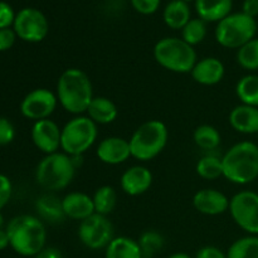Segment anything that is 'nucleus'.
Masks as SVG:
<instances>
[{"instance_id": "nucleus-34", "label": "nucleus", "mask_w": 258, "mask_h": 258, "mask_svg": "<svg viewBox=\"0 0 258 258\" xmlns=\"http://www.w3.org/2000/svg\"><path fill=\"white\" fill-rule=\"evenodd\" d=\"M131 4L135 8L136 12L141 14H153L159 9L160 0H131Z\"/></svg>"}, {"instance_id": "nucleus-29", "label": "nucleus", "mask_w": 258, "mask_h": 258, "mask_svg": "<svg viewBox=\"0 0 258 258\" xmlns=\"http://www.w3.org/2000/svg\"><path fill=\"white\" fill-rule=\"evenodd\" d=\"M228 258H258V237L247 236L234 241L227 252Z\"/></svg>"}, {"instance_id": "nucleus-36", "label": "nucleus", "mask_w": 258, "mask_h": 258, "mask_svg": "<svg viewBox=\"0 0 258 258\" xmlns=\"http://www.w3.org/2000/svg\"><path fill=\"white\" fill-rule=\"evenodd\" d=\"M13 186L10 179L8 176L0 174V209L4 208L8 204V202L10 201Z\"/></svg>"}, {"instance_id": "nucleus-40", "label": "nucleus", "mask_w": 258, "mask_h": 258, "mask_svg": "<svg viewBox=\"0 0 258 258\" xmlns=\"http://www.w3.org/2000/svg\"><path fill=\"white\" fill-rule=\"evenodd\" d=\"M35 258H63L62 252L54 247H47L35 256Z\"/></svg>"}, {"instance_id": "nucleus-35", "label": "nucleus", "mask_w": 258, "mask_h": 258, "mask_svg": "<svg viewBox=\"0 0 258 258\" xmlns=\"http://www.w3.org/2000/svg\"><path fill=\"white\" fill-rule=\"evenodd\" d=\"M15 14L13 8L8 3L0 2V29L9 28L10 25L14 24Z\"/></svg>"}, {"instance_id": "nucleus-10", "label": "nucleus", "mask_w": 258, "mask_h": 258, "mask_svg": "<svg viewBox=\"0 0 258 258\" xmlns=\"http://www.w3.org/2000/svg\"><path fill=\"white\" fill-rule=\"evenodd\" d=\"M78 238L90 249L106 248L112 241L113 226L107 216L93 213L88 218L80 222Z\"/></svg>"}, {"instance_id": "nucleus-42", "label": "nucleus", "mask_w": 258, "mask_h": 258, "mask_svg": "<svg viewBox=\"0 0 258 258\" xmlns=\"http://www.w3.org/2000/svg\"><path fill=\"white\" fill-rule=\"evenodd\" d=\"M168 258H191V257L189 256V254L183 253V252H178V253L171 254V256H170V257H168Z\"/></svg>"}, {"instance_id": "nucleus-4", "label": "nucleus", "mask_w": 258, "mask_h": 258, "mask_svg": "<svg viewBox=\"0 0 258 258\" xmlns=\"http://www.w3.org/2000/svg\"><path fill=\"white\" fill-rule=\"evenodd\" d=\"M76 168L77 165L72 156L57 151L40 160L35 170V180L45 190H62L72 183Z\"/></svg>"}, {"instance_id": "nucleus-38", "label": "nucleus", "mask_w": 258, "mask_h": 258, "mask_svg": "<svg viewBox=\"0 0 258 258\" xmlns=\"http://www.w3.org/2000/svg\"><path fill=\"white\" fill-rule=\"evenodd\" d=\"M196 258H228L227 253L214 246H206L197 252Z\"/></svg>"}, {"instance_id": "nucleus-5", "label": "nucleus", "mask_w": 258, "mask_h": 258, "mask_svg": "<svg viewBox=\"0 0 258 258\" xmlns=\"http://www.w3.org/2000/svg\"><path fill=\"white\" fill-rule=\"evenodd\" d=\"M168 127L160 120H150L141 123L131 135V156L136 160L149 161L159 155L168 144Z\"/></svg>"}, {"instance_id": "nucleus-8", "label": "nucleus", "mask_w": 258, "mask_h": 258, "mask_svg": "<svg viewBox=\"0 0 258 258\" xmlns=\"http://www.w3.org/2000/svg\"><path fill=\"white\" fill-rule=\"evenodd\" d=\"M257 23L254 18L243 13L229 14L216 28V39L222 47L239 49L256 35Z\"/></svg>"}, {"instance_id": "nucleus-22", "label": "nucleus", "mask_w": 258, "mask_h": 258, "mask_svg": "<svg viewBox=\"0 0 258 258\" xmlns=\"http://www.w3.org/2000/svg\"><path fill=\"white\" fill-rule=\"evenodd\" d=\"M35 209L40 218L49 223H62L66 219L62 199L55 197L54 194H44V196L39 197L35 202Z\"/></svg>"}, {"instance_id": "nucleus-15", "label": "nucleus", "mask_w": 258, "mask_h": 258, "mask_svg": "<svg viewBox=\"0 0 258 258\" xmlns=\"http://www.w3.org/2000/svg\"><path fill=\"white\" fill-rule=\"evenodd\" d=\"M229 201L226 194L217 189H202L193 197V206L199 213L206 216H219L229 209Z\"/></svg>"}, {"instance_id": "nucleus-9", "label": "nucleus", "mask_w": 258, "mask_h": 258, "mask_svg": "<svg viewBox=\"0 0 258 258\" xmlns=\"http://www.w3.org/2000/svg\"><path fill=\"white\" fill-rule=\"evenodd\" d=\"M229 213L237 226L252 236L258 234V194L243 190L229 201Z\"/></svg>"}, {"instance_id": "nucleus-26", "label": "nucleus", "mask_w": 258, "mask_h": 258, "mask_svg": "<svg viewBox=\"0 0 258 258\" xmlns=\"http://www.w3.org/2000/svg\"><path fill=\"white\" fill-rule=\"evenodd\" d=\"M92 201L93 207H95V213L108 216L115 209L116 203H117V194L112 186L103 185L95 191Z\"/></svg>"}, {"instance_id": "nucleus-41", "label": "nucleus", "mask_w": 258, "mask_h": 258, "mask_svg": "<svg viewBox=\"0 0 258 258\" xmlns=\"http://www.w3.org/2000/svg\"><path fill=\"white\" fill-rule=\"evenodd\" d=\"M8 246H10V241H9V236H8L7 231L4 229H0V251L7 248Z\"/></svg>"}, {"instance_id": "nucleus-23", "label": "nucleus", "mask_w": 258, "mask_h": 258, "mask_svg": "<svg viewBox=\"0 0 258 258\" xmlns=\"http://www.w3.org/2000/svg\"><path fill=\"white\" fill-rule=\"evenodd\" d=\"M105 258H143L138 241L128 237H115L106 247Z\"/></svg>"}, {"instance_id": "nucleus-13", "label": "nucleus", "mask_w": 258, "mask_h": 258, "mask_svg": "<svg viewBox=\"0 0 258 258\" xmlns=\"http://www.w3.org/2000/svg\"><path fill=\"white\" fill-rule=\"evenodd\" d=\"M60 135L62 128L53 120L35 121L32 127V140L37 149L45 155L57 153L60 149Z\"/></svg>"}, {"instance_id": "nucleus-30", "label": "nucleus", "mask_w": 258, "mask_h": 258, "mask_svg": "<svg viewBox=\"0 0 258 258\" xmlns=\"http://www.w3.org/2000/svg\"><path fill=\"white\" fill-rule=\"evenodd\" d=\"M143 258H153L163 249L164 237L156 231H145L138 241Z\"/></svg>"}, {"instance_id": "nucleus-20", "label": "nucleus", "mask_w": 258, "mask_h": 258, "mask_svg": "<svg viewBox=\"0 0 258 258\" xmlns=\"http://www.w3.org/2000/svg\"><path fill=\"white\" fill-rule=\"evenodd\" d=\"M196 9L204 22H221L231 14L232 0H196Z\"/></svg>"}, {"instance_id": "nucleus-17", "label": "nucleus", "mask_w": 258, "mask_h": 258, "mask_svg": "<svg viewBox=\"0 0 258 258\" xmlns=\"http://www.w3.org/2000/svg\"><path fill=\"white\" fill-rule=\"evenodd\" d=\"M224 64L216 57H207L197 60L190 75L197 83L203 86H214L224 77Z\"/></svg>"}, {"instance_id": "nucleus-39", "label": "nucleus", "mask_w": 258, "mask_h": 258, "mask_svg": "<svg viewBox=\"0 0 258 258\" xmlns=\"http://www.w3.org/2000/svg\"><path fill=\"white\" fill-rule=\"evenodd\" d=\"M242 13L251 18H256L258 15V0H244Z\"/></svg>"}, {"instance_id": "nucleus-3", "label": "nucleus", "mask_w": 258, "mask_h": 258, "mask_svg": "<svg viewBox=\"0 0 258 258\" xmlns=\"http://www.w3.org/2000/svg\"><path fill=\"white\" fill-rule=\"evenodd\" d=\"M223 176L239 185L258 178V146L252 141H241L222 156Z\"/></svg>"}, {"instance_id": "nucleus-19", "label": "nucleus", "mask_w": 258, "mask_h": 258, "mask_svg": "<svg viewBox=\"0 0 258 258\" xmlns=\"http://www.w3.org/2000/svg\"><path fill=\"white\" fill-rule=\"evenodd\" d=\"M229 123L241 134L258 133V107L239 105L229 113Z\"/></svg>"}, {"instance_id": "nucleus-18", "label": "nucleus", "mask_w": 258, "mask_h": 258, "mask_svg": "<svg viewBox=\"0 0 258 258\" xmlns=\"http://www.w3.org/2000/svg\"><path fill=\"white\" fill-rule=\"evenodd\" d=\"M63 212L66 218L73 221H83L95 213L92 197L81 191H73L62 199Z\"/></svg>"}, {"instance_id": "nucleus-21", "label": "nucleus", "mask_w": 258, "mask_h": 258, "mask_svg": "<svg viewBox=\"0 0 258 258\" xmlns=\"http://www.w3.org/2000/svg\"><path fill=\"white\" fill-rule=\"evenodd\" d=\"M87 115L96 125H107L117 118L118 110L107 97H93L87 108Z\"/></svg>"}, {"instance_id": "nucleus-12", "label": "nucleus", "mask_w": 258, "mask_h": 258, "mask_svg": "<svg viewBox=\"0 0 258 258\" xmlns=\"http://www.w3.org/2000/svg\"><path fill=\"white\" fill-rule=\"evenodd\" d=\"M58 105L57 95L47 88H37L28 93L20 103V112L29 120L49 118Z\"/></svg>"}, {"instance_id": "nucleus-32", "label": "nucleus", "mask_w": 258, "mask_h": 258, "mask_svg": "<svg viewBox=\"0 0 258 258\" xmlns=\"http://www.w3.org/2000/svg\"><path fill=\"white\" fill-rule=\"evenodd\" d=\"M207 22L198 19H190L188 24L181 29V39L190 44L191 47L199 44L204 40L207 35Z\"/></svg>"}, {"instance_id": "nucleus-14", "label": "nucleus", "mask_w": 258, "mask_h": 258, "mask_svg": "<svg viewBox=\"0 0 258 258\" xmlns=\"http://www.w3.org/2000/svg\"><path fill=\"white\" fill-rule=\"evenodd\" d=\"M96 155L102 163L108 165H118L131 158L128 140L118 136H110L103 139L97 146Z\"/></svg>"}, {"instance_id": "nucleus-6", "label": "nucleus", "mask_w": 258, "mask_h": 258, "mask_svg": "<svg viewBox=\"0 0 258 258\" xmlns=\"http://www.w3.org/2000/svg\"><path fill=\"white\" fill-rule=\"evenodd\" d=\"M154 58L165 70L175 73H190L197 63L194 47L181 38H163L154 47Z\"/></svg>"}, {"instance_id": "nucleus-33", "label": "nucleus", "mask_w": 258, "mask_h": 258, "mask_svg": "<svg viewBox=\"0 0 258 258\" xmlns=\"http://www.w3.org/2000/svg\"><path fill=\"white\" fill-rule=\"evenodd\" d=\"M15 138L14 125L8 118L0 117V145H8Z\"/></svg>"}, {"instance_id": "nucleus-1", "label": "nucleus", "mask_w": 258, "mask_h": 258, "mask_svg": "<svg viewBox=\"0 0 258 258\" xmlns=\"http://www.w3.org/2000/svg\"><path fill=\"white\" fill-rule=\"evenodd\" d=\"M57 98L67 112L81 115L87 112L93 100L92 83L87 73L78 68H68L57 82Z\"/></svg>"}, {"instance_id": "nucleus-2", "label": "nucleus", "mask_w": 258, "mask_h": 258, "mask_svg": "<svg viewBox=\"0 0 258 258\" xmlns=\"http://www.w3.org/2000/svg\"><path fill=\"white\" fill-rule=\"evenodd\" d=\"M10 247L25 257L37 256L45 248L47 232L43 222L37 217L22 214L9 222L7 227Z\"/></svg>"}, {"instance_id": "nucleus-24", "label": "nucleus", "mask_w": 258, "mask_h": 258, "mask_svg": "<svg viewBox=\"0 0 258 258\" xmlns=\"http://www.w3.org/2000/svg\"><path fill=\"white\" fill-rule=\"evenodd\" d=\"M190 20L189 5L183 0H173L164 10V22L171 29H183Z\"/></svg>"}, {"instance_id": "nucleus-11", "label": "nucleus", "mask_w": 258, "mask_h": 258, "mask_svg": "<svg viewBox=\"0 0 258 258\" xmlns=\"http://www.w3.org/2000/svg\"><path fill=\"white\" fill-rule=\"evenodd\" d=\"M49 24L42 12L34 8H25L15 15L14 32L17 37L29 43L42 42L48 34Z\"/></svg>"}, {"instance_id": "nucleus-16", "label": "nucleus", "mask_w": 258, "mask_h": 258, "mask_svg": "<svg viewBox=\"0 0 258 258\" xmlns=\"http://www.w3.org/2000/svg\"><path fill=\"white\" fill-rule=\"evenodd\" d=\"M120 184L123 193L127 196H141L150 189L153 184V174L145 166L134 165L123 171Z\"/></svg>"}, {"instance_id": "nucleus-27", "label": "nucleus", "mask_w": 258, "mask_h": 258, "mask_svg": "<svg viewBox=\"0 0 258 258\" xmlns=\"http://www.w3.org/2000/svg\"><path fill=\"white\" fill-rule=\"evenodd\" d=\"M196 171L201 178L206 180H216V179L223 176V165H222V158L208 154L198 160L196 166Z\"/></svg>"}, {"instance_id": "nucleus-43", "label": "nucleus", "mask_w": 258, "mask_h": 258, "mask_svg": "<svg viewBox=\"0 0 258 258\" xmlns=\"http://www.w3.org/2000/svg\"><path fill=\"white\" fill-rule=\"evenodd\" d=\"M3 223H4V218H3V216H2V214H0V229H2Z\"/></svg>"}, {"instance_id": "nucleus-31", "label": "nucleus", "mask_w": 258, "mask_h": 258, "mask_svg": "<svg viewBox=\"0 0 258 258\" xmlns=\"http://www.w3.org/2000/svg\"><path fill=\"white\" fill-rule=\"evenodd\" d=\"M237 62L247 71L258 70V38L242 45L237 52Z\"/></svg>"}, {"instance_id": "nucleus-37", "label": "nucleus", "mask_w": 258, "mask_h": 258, "mask_svg": "<svg viewBox=\"0 0 258 258\" xmlns=\"http://www.w3.org/2000/svg\"><path fill=\"white\" fill-rule=\"evenodd\" d=\"M15 39H17V34L10 28H5V29H0V52L10 49L14 45Z\"/></svg>"}, {"instance_id": "nucleus-44", "label": "nucleus", "mask_w": 258, "mask_h": 258, "mask_svg": "<svg viewBox=\"0 0 258 258\" xmlns=\"http://www.w3.org/2000/svg\"><path fill=\"white\" fill-rule=\"evenodd\" d=\"M183 2H185V3H186V2H190V0H183Z\"/></svg>"}, {"instance_id": "nucleus-28", "label": "nucleus", "mask_w": 258, "mask_h": 258, "mask_svg": "<svg viewBox=\"0 0 258 258\" xmlns=\"http://www.w3.org/2000/svg\"><path fill=\"white\" fill-rule=\"evenodd\" d=\"M194 143L198 148L203 150L212 151L216 150L221 145V134L214 126L211 125H201L194 131Z\"/></svg>"}, {"instance_id": "nucleus-7", "label": "nucleus", "mask_w": 258, "mask_h": 258, "mask_svg": "<svg viewBox=\"0 0 258 258\" xmlns=\"http://www.w3.org/2000/svg\"><path fill=\"white\" fill-rule=\"evenodd\" d=\"M97 139V125L88 116H77L62 127L60 150L72 158L85 154Z\"/></svg>"}, {"instance_id": "nucleus-25", "label": "nucleus", "mask_w": 258, "mask_h": 258, "mask_svg": "<svg viewBox=\"0 0 258 258\" xmlns=\"http://www.w3.org/2000/svg\"><path fill=\"white\" fill-rule=\"evenodd\" d=\"M236 95L242 105L258 107V76L248 75L237 82Z\"/></svg>"}]
</instances>
